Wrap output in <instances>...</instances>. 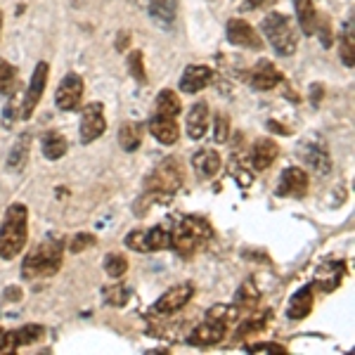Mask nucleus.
I'll return each instance as SVG.
<instances>
[{
	"label": "nucleus",
	"instance_id": "obj_1",
	"mask_svg": "<svg viewBox=\"0 0 355 355\" xmlns=\"http://www.w3.org/2000/svg\"><path fill=\"white\" fill-rule=\"evenodd\" d=\"M64 261V237L60 234H48L43 242H38L26 254L21 263V275L26 279H48L55 277Z\"/></svg>",
	"mask_w": 355,
	"mask_h": 355
},
{
	"label": "nucleus",
	"instance_id": "obj_2",
	"mask_svg": "<svg viewBox=\"0 0 355 355\" xmlns=\"http://www.w3.org/2000/svg\"><path fill=\"white\" fill-rule=\"evenodd\" d=\"M211 239H214V227L209 225V220L199 218V216H185L173 225L171 249H175V254L182 259H192L209 246Z\"/></svg>",
	"mask_w": 355,
	"mask_h": 355
},
{
	"label": "nucleus",
	"instance_id": "obj_3",
	"mask_svg": "<svg viewBox=\"0 0 355 355\" xmlns=\"http://www.w3.org/2000/svg\"><path fill=\"white\" fill-rule=\"evenodd\" d=\"M28 237V209L24 204H12L0 225V259L12 261L21 254Z\"/></svg>",
	"mask_w": 355,
	"mask_h": 355
},
{
	"label": "nucleus",
	"instance_id": "obj_4",
	"mask_svg": "<svg viewBox=\"0 0 355 355\" xmlns=\"http://www.w3.org/2000/svg\"><path fill=\"white\" fill-rule=\"evenodd\" d=\"M237 315V308L232 306H214L206 313V320L192 331V336L187 339V343L192 346H216L225 339L227 327Z\"/></svg>",
	"mask_w": 355,
	"mask_h": 355
},
{
	"label": "nucleus",
	"instance_id": "obj_5",
	"mask_svg": "<svg viewBox=\"0 0 355 355\" xmlns=\"http://www.w3.org/2000/svg\"><path fill=\"white\" fill-rule=\"evenodd\" d=\"M261 28L277 55L289 57L296 53V48H299V33H296L294 24L289 21V17H284L282 12H270L268 17H263Z\"/></svg>",
	"mask_w": 355,
	"mask_h": 355
},
{
	"label": "nucleus",
	"instance_id": "obj_6",
	"mask_svg": "<svg viewBox=\"0 0 355 355\" xmlns=\"http://www.w3.org/2000/svg\"><path fill=\"white\" fill-rule=\"evenodd\" d=\"M147 190L152 192H162V194H173L182 187L185 182V171H182V164L178 159L168 157L164 159L162 164H157L150 171V175L145 178Z\"/></svg>",
	"mask_w": 355,
	"mask_h": 355
},
{
	"label": "nucleus",
	"instance_id": "obj_7",
	"mask_svg": "<svg viewBox=\"0 0 355 355\" xmlns=\"http://www.w3.org/2000/svg\"><path fill=\"white\" fill-rule=\"evenodd\" d=\"M48 73H50V67L45 62H38L36 69H33V76L28 81V88H26V95H24V102L19 107V119H31L33 112H36L38 102L45 93V83H48Z\"/></svg>",
	"mask_w": 355,
	"mask_h": 355
},
{
	"label": "nucleus",
	"instance_id": "obj_8",
	"mask_svg": "<svg viewBox=\"0 0 355 355\" xmlns=\"http://www.w3.org/2000/svg\"><path fill=\"white\" fill-rule=\"evenodd\" d=\"M105 130H107L105 107H102L100 102H90V105H85L83 112H81V128H78L81 145H90V142L97 140L100 135H105Z\"/></svg>",
	"mask_w": 355,
	"mask_h": 355
},
{
	"label": "nucleus",
	"instance_id": "obj_9",
	"mask_svg": "<svg viewBox=\"0 0 355 355\" xmlns=\"http://www.w3.org/2000/svg\"><path fill=\"white\" fill-rule=\"evenodd\" d=\"M299 157H301V162L308 164V168L315 171L318 175H329L331 157H329L327 147H324L322 142L303 140L299 145Z\"/></svg>",
	"mask_w": 355,
	"mask_h": 355
},
{
	"label": "nucleus",
	"instance_id": "obj_10",
	"mask_svg": "<svg viewBox=\"0 0 355 355\" xmlns=\"http://www.w3.org/2000/svg\"><path fill=\"white\" fill-rule=\"evenodd\" d=\"M81 100H83V78L76 76V73H67L64 81L60 83V88L55 93V105L62 112H73L78 110Z\"/></svg>",
	"mask_w": 355,
	"mask_h": 355
},
{
	"label": "nucleus",
	"instance_id": "obj_11",
	"mask_svg": "<svg viewBox=\"0 0 355 355\" xmlns=\"http://www.w3.org/2000/svg\"><path fill=\"white\" fill-rule=\"evenodd\" d=\"M194 296V287L190 282H182V284H175V287H171L166 294L154 303L152 311L159 313V315H173L178 311H182V308L190 303V299Z\"/></svg>",
	"mask_w": 355,
	"mask_h": 355
},
{
	"label": "nucleus",
	"instance_id": "obj_12",
	"mask_svg": "<svg viewBox=\"0 0 355 355\" xmlns=\"http://www.w3.org/2000/svg\"><path fill=\"white\" fill-rule=\"evenodd\" d=\"M343 277H346V263L324 261L322 266L318 268V272H315L313 289L322 291V294H329V291H334L343 282Z\"/></svg>",
	"mask_w": 355,
	"mask_h": 355
},
{
	"label": "nucleus",
	"instance_id": "obj_13",
	"mask_svg": "<svg viewBox=\"0 0 355 355\" xmlns=\"http://www.w3.org/2000/svg\"><path fill=\"white\" fill-rule=\"evenodd\" d=\"M277 194L279 197H306L308 194V173L299 166H291V168H284L282 175H279V185H277Z\"/></svg>",
	"mask_w": 355,
	"mask_h": 355
},
{
	"label": "nucleus",
	"instance_id": "obj_14",
	"mask_svg": "<svg viewBox=\"0 0 355 355\" xmlns=\"http://www.w3.org/2000/svg\"><path fill=\"white\" fill-rule=\"evenodd\" d=\"M227 41L237 48H254V50H261V36L249 21L244 19H230L227 21Z\"/></svg>",
	"mask_w": 355,
	"mask_h": 355
},
{
	"label": "nucleus",
	"instance_id": "obj_15",
	"mask_svg": "<svg viewBox=\"0 0 355 355\" xmlns=\"http://www.w3.org/2000/svg\"><path fill=\"white\" fill-rule=\"evenodd\" d=\"M249 81L256 90H272L282 83V71H279L270 60H261L259 64L254 67V71H251Z\"/></svg>",
	"mask_w": 355,
	"mask_h": 355
},
{
	"label": "nucleus",
	"instance_id": "obj_16",
	"mask_svg": "<svg viewBox=\"0 0 355 355\" xmlns=\"http://www.w3.org/2000/svg\"><path fill=\"white\" fill-rule=\"evenodd\" d=\"M211 81H214V69L206 64H192L182 73L180 90L182 93H199V90H204Z\"/></svg>",
	"mask_w": 355,
	"mask_h": 355
},
{
	"label": "nucleus",
	"instance_id": "obj_17",
	"mask_svg": "<svg viewBox=\"0 0 355 355\" xmlns=\"http://www.w3.org/2000/svg\"><path fill=\"white\" fill-rule=\"evenodd\" d=\"M150 133L162 145H175L178 137H180V128H178V121L173 116H159V114H154L150 121Z\"/></svg>",
	"mask_w": 355,
	"mask_h": 355
},
{
	"label": "nucleus",
	"instance_id": "obj_18",
	"mask_svg": "<svg viewBox=\"0 0 355 355\" xmlns=\"http://www.w3.org/2000/svg\"><path fill=\"white\" fill-rule=\"evenodd\" d=\"M277 154H279L277 142L270 140V137H259L256 145H254V150H251V164H254L256 171H266L268 166L275 164Z\"/></svg>",
	"mask_w": 355,
	"mask_h": 355
},
{
	"label": "nucleus",
	"instance_id": "obj_19",
	"mask_svg": "<svg viewBox=\"0 0 355 355\" xmlns=\"http://www.w3.org/2000/svg\"><path fill=\"white\" fill-rule=\"evenodd\" d=\"M313 291H315L313 284H308V287H301L294 296H291V301L287 306V318L289 320H303V318H308V315H311L313 303H315Z\"/></svg>",
	"mask_w": 355,
	"mask_h": 355
},
{
	"label": "nucleus",
	"instance_id": "obj_20",
	"mask_svg": "<svg viewBox=\"0 0 355 355\" xmlns=\"http://www.w3.org/2000/svg\"><path fill=\"white\" fill-rule=\"evenodd\" d=\"M206 130H209V105L197 102V105H192L190 114H187V135L192 140H202Z\"/></svg>",
	"mask_w": 355,
	"mask_h": 355
},
{
	"label": "nucleus",
	"instance_id": "obj_21",
	"mask_svg": "<svg viewBox=\"0 0 355 355\" xmlns=\"http://www.w3.org/2000/svg\"><path fill=\"white\" fill-rule=\"evenodd\" d=\"M28 150H31V135L24 133V135L17 137L12 150H10V154H8V168L12 171V173H19V171L26 168Z\"/></svg>",
	"mask_w": 355,
	"mask_h": 355
},
{
	"label": "nucleus",
	"instance_id": "obj_22",
	"mask_svg": "<svg viewBox=\"0 0 355 355\" xmlns=\"http://www.w3.org/2000/svg\"><path fill=\"white\" fill-rule=\"evenodd\" d=\"M294 10H296V19L301 24V31L306 36H313L315 28H318V12H315L313 0H294Z\"/></svg>",
	"mask_w": 355,
	"mask_h": 355
},
{
	"label": "nucleus",
	"instance_id": "obj_23",
	"mask_svg": "<svg viewBox=\"0 0 355 355\" xmlns=\"http://www.w3.org/2000/svg\"><path fill=\"white\" fill-rule=\"evenodd\" d=\"M192 164L202 178H214L220 171V154L214 150H202L199 154H194Z\"/></svg>",
	"mask_w": 355,
	"mask_h": 355
},
{
	"label": "nucleus",
	"instance_id": "obj_24",
	"mask_svg": "<svg viewBox=\"0 0 355 355\" xmlns=\"http://www.w3.org/2000/svg\"><path fill=\"white\" fill-rule=\"evenodd\" d=\"M119 145H121L123 152H135L140 150L142 145V125L140 123H123L121 128H119Z\"/></svg>",
	"mask_w": 355,
	"mask_h": 355
},
{
	"label": "nucleus",
	"instance_id": "obj_25",
	"mask_svg": "<svg viewBox=\"0 0 355 355\" xmlns=\"http://www.w3.org/2000/svg\"><path fill=\"white\" fill-rule=\"evenodd\" d=\"M69 145H67V137L62 133H57V130H50V133L43 135V154L45 159H50V162H57V159H62L67 154Z\"/></svg>",
	"mask_w": 355,
	"mask_h": 355
},
{
	"label": "nucleus",
	"instance_id": "obj_26",
	"mask_svg": "<svg viewBox=\"0 0 355 355\" xmlns=\"http://www.w3.org/2000/svg\"><path fill=\"white\" fill-rule=\"evenodd\" d=\"M142 242H145V251H166L171 249V232L164 225H157L142 232Z\"/></svg>",
	"mask_w": 355,
	"mask_h": 355
},
{
	"label": "nucleus",
	"instance_id": "obj_27",
	"mask_svg": "<svg viewBox=\"0 0 355 355\" xmlns=\"http://www.w3.org/2000/svg\"><path fill=\"white\" fill-rule=\"evenodd\" d=\"M256 303H259V289L254 287L251 279H246L242 287L237 289V294H234V308L242 313H251L256 308Z\"/></svg>",
	"mask_w": 355,
	"mask_h": 355
},
{
	"label": "nucleus",
	"instance_id": "obj_28",
	"mask_svg": "<svg viewBox=\"0 0 355 355\" xmlns=\"http://www.w3.org/2000/svg\"><path fill=\"white\" fill-rule=\"evenodd\" d=\"M157 112L154 114H159V116H173V119H178V114H180V97L175 95V90H171V88H166V90H162L159 93V97H157Z\"/></svg>",
	"mask_w": 355,
	"mask_h": 355
},
{
	"label": "nucleus",
	"instance_id": "obj_29",
	"mask_svg": "<svg viewBox=\"0 0 355 355\" xmlns=\"http://www.w3.org/2000/svg\"><path fill=\"white\" fill-rule=\"evenodd\" d=\"M272 320V311H266V313H259V315H249L237 329V339H244L249 334H259L268 327V322Z\"/></svg>",
	"mask_w": 355,
	"mask_h": 355
},
{
	"label": "nucleus",
	"instance_id": "obj_30",
	"mask_svg": "<svg viewBox=\"0 0 355 355\" xmlns=\"http://www.w3.org/2000/svg\"><path fill=\"white\" fill-rule=\"evenodd\" d=\"M150 15L154 19L164 21V24H171L175 19V8H178V0H150Z\"/></svg>",
	"mask_w": 355,
	"mask_h": 355
},
{
	"label": "nucleus",
	"instance_id": "obj_31",
	"mask_svg": "<svg viewBox=\"0 0 355 355\" xmlns=\"http://www.w3.org/2000/svg\"><path fill=\"white\" fill-rule=\"evenodd\" d=\"M45 336V327L41 324H26V327L12 331V339H15V346H31V343H38L43 341Z\"/></svg>",
	"mask_w": 355,
	"mask_h": 355
},
{
	"label": "nucleus",
	"instance_id": "obj_32",
	"mask_svg": "<svg viewBox=\"0 0 355 355\" xmlns=\"http://www.w3.org/2000/svg\"><path fill=\"white\" fill-rule=\"evenodd\" d=\"M125 270H128V261L121 254H107L105 256V272L110 275L112 279H121Z\"/></svg>",
	"mask_w": 355,
	"mask_h": 355
},
{
	"label": "nucleus",
	"instance_id": "obj_33",
	"mask_svg": "<svg viewBox=\"0 0 355 355\" xmlns=\"http://www.w3.org/2000/svg\"><path fill=\"white\" fill-rule=\"evenodd\" d=\"M17 83V71L10 62L0 60V95H10Z\"/></svg>",
	"mask_w": 355,
	"mask_h": 355
},
{
	"label": "nucleus",
	"instance_id": "obj_34",
	"mask_svg": "<svg viewBox=\"0 0 355 355\" xmlns=\"http://www.w3.org/2000/svg\"><path fill=\"white\" fill-rule=\"evenodd\" d=\"M128 69H130V76L140 83H147V73H145V60H142L140 50H133L128 57Z\"/></svg>",
	"mask_w": 355,
	"mask_h": 355
},
{
	"label": "nucleus",
	"instance_id": "obj_35",
	"mask_svg": "<svg viewBox=\"0 0 355 355\" xmlns=\"http://www.w3.org/2000/svg\"><path fill=\"white\" fill-rule=\"evenodd\" d=\"M341 60L348 69L353 67V19L348 21V28L341 38Z\"/></svg>",
	"mask_w": 355,
	"mask_h": 355
},
{
	"label": "nucleus",
	"instance_id": "obj_36",
	"mask_svg": "<svg viewBox=\"0 0 355 355\" xmlns=\"http://www.w3.org/2000/svg\"><path fill=\"white\" fill-rule=\"evenodd\" d=\"M90 246H95V237L90 232H78L71 237V244H69V249L73 251V254H81V251L90 249Z\"/></svg>",
	"mask_w": 355,
	"mask_h": 355
},
{
	"label": "nucleus",
	"instance_id": "obj_37",
	"mask_svg": "<svg viewBox=\"0 0 355 355\" xmlns=\"http://www.w3.org/2000/svg\"><path fill=\"white\" fill-rule=\"evenodd\" d=\"M249 353H275V355H287V348L282 343H272V341H261V343H251Z\"/></svg>",
	"mask_w": 355,
	"mask_h": 355
},
{
	"label": "nucleus",
	"instance_id": "obj_38",
	"mask_svg": "<svg viewBox=\"0 0 355 355\" xmlns=\"http://www.w3.org/2000/svg\"><path fill=\"white\" fill-rule=\"evenodd\" d=\"M107 294V303H112V306H125V301H128V289L125 287H112V289H105Z\"/></svg>",
	"mask_w": 355,
	"mask_h": 355
},
{
	"label": "nucleus",
	"instance_id": "obj_39",
	"mask_svg": "<svg viewBox=\"0 0 355 355\" xmlns=\"http://www.w3.org/2000/svg\"><path fill=\"white\" fill-rule=\"evenodd\" d=\"M227 137H230V121H227L225 114H218L216 116V142H227Z\"/></svg>",
	"mask_w": 355,
	"mask_h": 355
},
{
	"label": "nucleus",
	"instance_id": "obj_40",
	"mask_svg": "<svg viewBox=\"0 0 355 355\" xmlns=\"http://www.w3.org/2000/svg\"><path fill=\"white\" fill-rule=\"evenodd\" d=\"M142 232L145 230H130L125 234V246L133 251H142L145 254V242H142Z\"/></svg>",
	"mask_w": 355,
	"mask_h": 355
},
{
	"label": "nucleus",
	"instance_id": "obj_41",
	"mask_svg": "<svg viewBox=\"0 0 355 355\" xmlns=\"http://www.w3.org/2000/svg\"><path fill=\"white\" fill-rule=\"evenodd\" d=\"M315 33H320V41H322V45H331V24L329 19H318V28H315Z\"/></svg>",
	"mask_w": 355,
	"mask_h": 355
},
{
	"label": "nucleus",
	"instance_id": "obj_42",
	"mask_svg": "<svg viewBox=\"0 0 355 355\" xmlns=\"http://www.w3.org/2000/svg\"><path fill=\"white\" fill-rule=\"evenodd\" d=\"M15 339H12V331H5L0 329V353H15Z\"/></svg>",
	"mask_w": 355,
	"mask_h": 355
},
{
	"label": "nucleus",
	"instance_id": "obj_43",
	"mask_svg": "<svg viewBox=\"0 0 355 355\" xmlns=\"http://www.w3.org/2000/svg\"><path fill=\"white\" fill-rule=\"evenodd\" d=\"M5 299L8 301H19V296H21V291H19V287H10V289H5Z\"/></svg>",
	"mask_w": 355,
	"mask_h": 355
},
{
	"label": "nucleus",
	"instance_id": "obj_44",
	"mask_svg": "<svg viewBox=\"0 0 355 355\" xmlns=\"http://www.w3.org/2000/svg\"><path fill=\"white\" fill-rule=\"evenodd\" d=\"M268 128H272V130H277V133H282V135H291V128H282L277 121H270L268 123Z\"/></svg>",
	"mask_w": 355,
	"mask_h": 355
},
{
	"label": "nucleus",
	"instance_id": "obj_45",
	"mask_svg": "<svg viewBox=\"0 0 355 355\" xmlns=\"http://www.w3.org/2000/svg\"><path fill=\"white\" fill-rule=\"evenodd\" d=\"M263 3H266V0H246V8H259Z\"/></svg>",
	"mask_w": 355,
	"mask_h": 355
},
{
	"label": "nucleus",
	"instance_id": "obj_46",
	"mask_svg": "<svg viewBox=\"0 0 355 355\" xmlns=\"http://www.w3.org/2000/svg\"><path fill=\"white\" fill-rule=\"evenodd\" d=\"M0 31H3V12H0Z\"/></svg>",
	"mask_w": 355,
	"mask_h": 355
}]
</instances>
